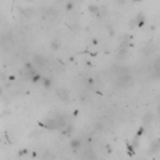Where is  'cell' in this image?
<instances>
[{"mask_svg":"<svg viewBox=\"0 0 160 160\" xmlns=\"http://www.w3.org/2000/svg\"><path fill=\"white\" fill-rule=\"evenodd\" d=\"M130 83H132V76H130L129 73H128V71L120 73V75H119V78H118V84H119L120 86H128Z\"/></svg>","mask_w":160,"mask_h":160,"instance_id":"6da1fadb","label":"cell"},{"mask_svg":"<svg viewBox=\"0 0 160 160\" xmlns=\"http://www.w3.org/2000/svg\"><path fill=\"white\" fill-rule=\"evenodd\" d=\"M56 94H58L59 99L63 100V102H68L69 98H70V94H69V91L67 89H58L56 90Z\"/></svg>","mask_w":160,"mask_h":160,"instance_id":"7a4b0ae2","label":"cell"},{"mask_svg":"<svg viewBox=\"0 0 160 160\" xmlns=\"http://www.w3.org/2000/svg\"><path fill=\"white\" fill-rule=\"evenodd\" d=\"M151 121H153V115H151L150 113H146V114L144 115V118H143V124H144V126L150 125Z\"/></svg>","mask_w":160,"mask_h":160,"instance_id":"3957f363","label":"cell"},{"mask_svg":"<svg viewBox=\"0 0 160 160\" xmlns=\"http://www.w3.org/2000/svg\"><path fill=\"white\" fill-rule=\"evenodd\" d=\"M80 146H81V141H80L79 139H73V140L70 141V148H71L73 150H78Z\"/></svg>","mask_w":160,"mask_h":160,"instance_id":"277c9868","label":"cell"},{"mask_svg":"<svg viewBox=\"0 0 160 160\" xmlns=\"http://www.w3.org/2000/svg\"><path fill=\"white\" fill-rule=\"evenodd\" d=\"M89 11H90L91 14H99L100 8H99L97 4H91V5H89Z\"/></svg>","mask_w":160,"mask_h":160,"instance_id":"5b68a950","label":"cell"},{"mask_svg":"<svg viewBox=\"0 0 160 160\" xmlns=\"http://www.w3.org/2000/svg\"><path fill=\"white\" fill-rule=\"evenodd\" d=\"M151 153H155V151H159L160 150V140H158V141H155V143H153L151 144Z\"/></svg>","mask_w":160,"mask_h":160,"instance_id":"8992f818","label":"cell"},{"mask_svg":"<svg viewBox=\"0 0 160 160\" xmlns=\"http://www.w3.org/2000/svg\"><path fill=\"white\" fill-rule=\"evenodd\" d=\"M50 46H51V49H53V50H58V49L60 48V44H59L58 41H55V40H54V41H51Z\"/></svg>","mask_w":160,"mask_h":160,"instance_id":"52a82bcc","label":"cell"},{"mask_svg":"<svg viewBox=\"0 0 160 160\" xmlns=\"http://www.w3.org/2000/svg\"><path fill=\"white\" fill-rule=\"evenodd\" d=\"M43 84H44V86L49 88V86H51V80H50V79H48V78H45V79L43 80Z\"/></svg>","mask_w":160,"mask_h":160,"instance_id":"ba28073f","label":"cell"},{"mask_svg":"<svg viewBox=\"0 0 160 160\" xmlns=\"http://www.w3.org/2000/svg\"><path fill=\"white\" fill-rule=\"evenodd\" d=\"M106 29H108V33H109L110 35H114V28H113L111 25H108Z\"/></svg>","mask_w":160,"mask_h":160,"instance_id":"9c48e42d","label":"cell"},{"mask_svg":"<svg viewBox=\"0 0 160 160\" xmlns=\"http://www.w3.org/2000/svg\"><path fill=\"white\" fill-rule=\"evenodd\" d=\"M73 9V3H68L67 5V10H71Z\"/></svg>","mask_w":160,"mask_h":160,"instance_id":"30bf717a","label":"cell"},{"mask_svg":"<svg viewBox=\"0 0 160 160\" xmlns=\"http://www.w3.org/2000/svg\"><path fill=\"white\" fill-rule=\"evenodd\" d=\"M28 2H33V0H28Z\"/></svg>","mask_w":160,"mask_h":160,"instance_id":"8fae6325","label":"cell"},{"mask_svg":"<svg viewBox=\"0 0 160 160\" xmlns=\"http://www.w3.org/2000/svg\"><path fill=\"white\" fill-rule=\"evenodd\" d=\"M135 2H139V0H135Z\"/></svg>","mask_w":160,"mask_h":160,"instance_id":"7c38bea8","label":"cell"},{"mask_svg":"<svg viewBox=\"0 0 160 160\" xmlns=\"http://www.w3.org/2000/svg\"><path fill=\"white\" fill-rule=\"evenodd\" d=\"M80 2H83V0H80Z\"/></svg>","mask_w":160,"mask_h":160,"instance_id":"4fadbf2b","label":"cell"}]
</instances>
